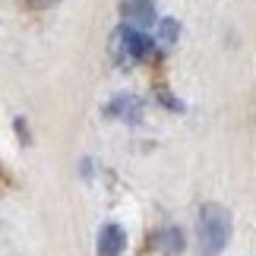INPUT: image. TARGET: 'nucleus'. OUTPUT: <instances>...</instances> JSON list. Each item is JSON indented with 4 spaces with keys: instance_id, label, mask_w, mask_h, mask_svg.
<instances>
[{
    "instance_id": "obj_1",
    "label": "nucleus",
    "mask_w": 256,
    "mask_h": 256,
    "mask_svg": "<svg viewBox=\"0 0 256 256\" xmlns=\"http://www.w3.org/2000/svg\"><path fill=\"white\" fill-rule=\"evenodd\" d=\"M231 240V212L218 202H206L200 212V253L215 256Z\"/></svg>"
},
{
    "instance_id": "obj_2",
    "label": "nucleus",
    "mask_w": 256,
    "mask_h": 256,
    "mask_svg": "<svg viewBox=\"0 0 256 256\" xmlns=\"http://www.w3.org/2000/svg\"><path fill=\"white\" fill-rule=\"evenodd\" d=\"M111 51L120 64H133V60H149L155 54V44L152 38L136 26H120L117 32L111 35Z\"/></svg>"
},
{
    "instance_id": "obj_3",
    "label": "nucleus",
    "mask_w": 256,
    "mask_h": 256,
    "mask_svg": "<svg viewBox=\"0 0 256 256\" xmlns=\"http://www.w3.org/2000/svg\"><path fill=\"white\" fill-rule=\"evenodd\" d=\"M104 114L117 117V120H126V124H136V120H142V102L136 95H117L114 102L104 104Z\"/></svg>"
},
{
    "instance_id": "obj_4",
    "label": "nucleus",
    "mask_w": 256,
    "mask_h": 256,
    "mask_svg": "<svg viewBox=\"0 0 256 256\" xmlns=\"http://www.w3.org/2000/svg\"><path fill=\"white\" fill-rule=\"evenodd\" d=\"M124 247H126V231L120 224H104L98 231V253L102 256H117L124 253Z\"/></svg>"
},
{
    "instance_id": "obj_5",
    "label": "nucleus",
    "mask_w": 256,
    "mask_h": 256,
    "mask_svg": "<svg viewBox=\"0 0 256 256\" xmlns=\"http://www.w3.org/2000/svg\"><path fill=\"white\" fill-rule=\"evenodd\" d=\"M124 16H126V22L136 26V28L152 26V19H155L152 0H124Z\"/></svg>"
},
{
    "instance_id": "obj_6",
    "label": "nucleus",
    "mask_w": 256,
    "mask_h": 256,
    "mask_svg": "<svg viewBox=\"0 0 256 256\" xmlns=\"http://www.w3.org/2000/svg\"><path fill=\"white\" fill-rule=\"evenodd\" d=\"M158 240H162V250H164V253H180V250H184V234L177 231V228L164 231Z\"/></svg>"
},
{
    "instance_id": "obj_7",
    "label": "nucleus",
    "mask_w": 256,
    "mask_h": 256,
    "mask_svg": "<svg viewBox=\"0 0 256 256\" xmlns=\"http://www.w3.org/2000/svg\"><path fill=\"white\" fill-rule=\"evenodd\" d=\"M177 32H180V26H177L174 19H162V26H158V42H164V44L177 42Z\"/></svg>"
}]
</instances>
